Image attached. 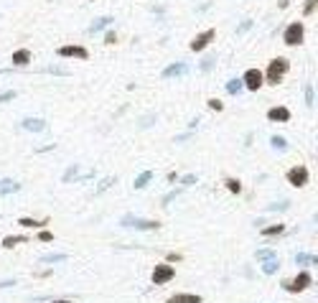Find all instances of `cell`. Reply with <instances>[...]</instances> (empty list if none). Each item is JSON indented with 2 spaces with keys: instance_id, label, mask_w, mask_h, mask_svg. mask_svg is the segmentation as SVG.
Segmentation results:
<instances>
[{
  "instance_id": "10",
  "label": "cell",
  "mask_w": 318,
  "mask_h": 303,
  "mask_svg": "<svg viewBox=\"0 0 318 303\" xmlns=\"http://www.w3.org/2000/svg\"><path fill=\"white\" fill-rule=\"evenodd\" d=\"M267 117L272 120V123H287V120H290V110L287 107H272L267 112Z\"/></svg>"
},
{
  "instance_id": "37",
  "label": "cell",
  "mask_w": 318,
  "mask_h": 303,
  "mask_svg": "<svg viewBox=\"0 0 318 303\" xmlns=\"http://www.w3.org/2000/svg\"><path fill=\"white\" fill-rule=\"evenodd\" d=\"M306 100H308V104H313V89L308 87V92H306Z\"/></svg>"
},
{
  "instance_id": "11",
  "label": "cell",
  "mask_w": 318,
  "mask_h": 303,
  "mask_svg": "<svg viewBox=\"0 0 318 303\" xmlns=\"http://www.w3.org/2000/svg\"><path fill=\"white\" fill-rule=\"evenodd\" d=\"M21 125H23V130H31V133H41L43 128H46V123L38 120V117H26Z\"/></svg>"
},
{
  "instance_id": "6",
  "label": "cell",
  "mask_w": 318,
  "mask_h": 303,
  "mask_svg": "<svg viewBox=\"0 0 318 303\" xmlns=\"http://www.w3.org/2000/svg\"><path fill=\"white\" fill-rule=\"evenodd\" d=\"M265 77H262V71H257V69H250L245 71V79H242V87H247L250 92H257V89L262 87Z\"/></svg>"
},
{
  "instance_id": "3",
  "label": "cell",
  "mask_w": 318,
  "mask_h": 303,
  "mask_svg": "<svg viewBox=\"0 0 318 303\" xmlns=\"http://www.w3.org/2000/svg\"><path fill=\"white\" fill-rule=\"evenodd\" d=\"M173 275H176V270L171 268V265H156L153 268V275H150V280H153V285H165V283H171L173 280Z\"/></svg>"
},
{
  "instance_id": "29",
  "label": "cell",
  "mask_w": 318,
  "mask_h": 303,
  "mask_svg": "<svg viewBox=\"0 0 318 303\" xmlns=\"http://www.w3.org/2000/svg\"><path fill=\"white\" fill-rule=\"evenodd\" d=\"M178 194H181V189H176V191H171V194H168V196H165V199H163V206H168V204H171V202L176 199V196H178Z\"/></svg>"
},
{
  "instance_id": "12",
  "label": "cell",
  "mask_w": 318,
  "mask_h": 303,
  "mask_svg": "<svg viewBox=\"0 0 318 303\" xmlns=\"http://www.w3.org/2000/svg\"><path fill=\"white\" fill-rule=\"evenodd\" d=\"M165 303H201V296H191V293H176Z\"/></svg>"
},
{
  "instance_id": "20",
  "label": "cell",
  "mask_w": 318,
  "mask_h": 303,
  "mask_svg": "<svg viewBox=\"0 0 318 303\" xmlns=\"http://www.w3.org/2000/svg\"><path fill=\"white\" fill-rule=\"evenodd\" d=\"M285 232V224H272V227H265L262 235L265 237H272V235H283Z\"/></svg>"
},
{
  "instance_id": "38",
  "label": "cell",
  "mask_w": 318,
  "mask_h": 303,
  "mask_svg": "<svg viewBox=\"0 0 318 303\" xmlns=\"http://www.w3.org/2000/svg\"><path fill=\"white\" fill-rule=\"evenodd\" d=\"M54 303H74V301H54Z\"/></svg>"
},
{
  "instance_id": "9",
  "label": "cell",
  "mask_w": 318,
  "mask_h": 303,
  "mask_svg": "<svg viewBox=\"0 0 318 303\" xmlns=\"http://www.w3.org/2000/svg\"><path fill=\"white\" fill-rule=\"evenodd\" d=\"M59 56H77V59H87L89 51L84 46H62V49H56Z\"/></svg>"
},
{
  "instance_id": "13",
  "label": "cell",
  "mask_w": 318,
  "mask_h": 303,
  "mask_svg": "<svg viewBox=\"0 0 318 303\" xmlns=\"http://www.w3.org/2000/svg\"><path fill=\"white\" fill-rule=\"evenodd\" d=\"M278 270H280V260H278V257H270V260H262V272H265V275H275Z\"/></svg>"
},
{
  "instance_id": "30",
  "label": "cell",
  "mask_w": 318,
  "mask_h": 303,
  "mask_svg": "<svg viewBox=\"0 0 318 303\" xmlns=\"http://www.w3.org/2000/svg\"><path fill=\"white\" fill-rule=\"evenodd\" d=\"M38 239H41V242H51V239H54V235H51V232H46V230H41V232H38Z\"/></svg>"
},
{
  "instance_id": "8",
  "label": "cell",
  "mask_w": 318,
  "mask_h": 303,
  "mask_svg": "<svg viewBox=\"0 0 318 303\" xmlns=\"http://www.w3.org/2000/svg\"><path fill=\"white\" fill-rule=\"evenodd\" d=\"M211 38H214V31H204V34H199V36L191 41V51H204L209 43H211Z\"/></svg>"
},
{
  "instance_id": "32",
  "label": "cell",
  "mask_w": 318,
  "mask_h": 303,
  "mask_svg": "<svg viewBox=\"0 0 318 303\" xmlns=\"http://www.w3.org/2000/svg\"><path fill=\"white\" fill-rule=\"evenodd\" d=\"M313 8H316V0H308V3H306V8H303V13H306V16H308V13H313Z\"/></svg>"
},
{
  "instance_id": "2",
  "label": "cell",
  "mask_w": 318,
  "mask_h": 303,
  "mask_svg": "<svg viewBox=\"0 0 318 303\" xmlns=\"http://www.w3.org/2000/svg\"><path fill=\"white\" fill-rule=\"evenodd\" d=\"M311 283H313V278L308 275L306 270H300L293 280H283V288H285V291H290V293H303V291H308V288H311Z\"/></svg>"
},
{
  "instance_id": "5",
  "label": "cell",
  "mask_w": 318,
  "mask_h": 303,
  "mask_svg": "<svg viewBox=\"0 0 318 303\" xmlns=\"http://www.w3.org/2000/svg\"><path fill=\"white\" fill-rule=\"evenodd\" d=\"M123 227H135V230H160V222L156 219H138V217H123Z\"/></svg>"
},
{
  "instance_id": "23",
  "label": "cell",
  "mask_w": 318,
  "mask_h": 303,
  "mask_svg": "<svg viewBox=\"0 0 318 303\" xmlns=\"http://www.w3.org/2000/svg\"><path fill=\"white\" fill-rule=\"evenodd\" d=\"M46 222H49V219L38 222V219H28V217H23V219H21L18 224H21V227H46Z\"/></svg>"
},
{
  "instance_id": "34",
  "label": "cell",
  "mask_w": 318,
  "mask_h": 303,
  "mask_svg": "<svg viewBox=\"0 0 318 303\" xmlns=\"http://www.w3.org/2000/svg\"><path fill=\"white\" fill-rule=\"evenodd\" d=\"M110 184H115V178H107V181H102V184H99V191H104V189H110Z\"/></svg>"
},
{
  "instance_id": "14",
  "label": "cell",
  "mask_w": 318,
  "mask_h": 303,
  "mask_svg": "<svg viewBox=\"0 0 318 303\" xmlns=\"http://www.w3.org/2000/svg\"><path fill=\"white\" fill-rule=\"evenodd\" d=\"M13 64H16V67H26V64H31V54H28L26 49H18L16 54H13Z\"/></svg>"
},
{
  "instance_id": "15",
  "label": "cell",
  "mask_w": 318,
  "mask_h": 303,
  "mask_svg": "<svg viewBox=\"0 0 318 303\" xmlns=\"http://www.w3.org/2000/svg\"><path fill=\"white\" fill-rule=\"evenodd\" d=\"M184 71H186V64L176 62V64H171L168 69L163 71V77H165V79H171V77H178V74H184Z\"/></svg>"
},
{
  "instance_id": "17",
  "label": "cell",
  "mask_w": 318,
  "mask_h": 303,
  "mask_svg": "<svg viewBox=\"0 0 318 303\" xmlns=\"http://www.w3.org/2000/svg\"><path fill=\"white\" fill-rule=\"evenodd\" d=\"M18 189H21V184H16V181H0V194H13Z\"/></svg>"
},
{
  "instance_id": "1",
  "label": "cell",
  "mask_w": 318,
  "mask_h": 303,
  "mask_svg": "<svg viewBox=\"0 0 318 303\" xmlns=\"http://www.w3.org/2000/svg\"><path fill=\"white\" fill-rule=\"evenodd\" d=\"M285 71H287V59L278 56V59H272V62L267 64V74H262V77H267V84H280Z\"/></svg>"
},
{
  "instance_id": "19",
  "label": "cell",
  "mask_w": 318,
  "mask_h": 303,
  "mask_svg": "<svg viewBox=\"0 0 318 303\" xmlns=\"http://www.w3.org/2000/svg\"><path fill=\"white\" fill-rule=\"evenodd\" d=\"M150 178H153V173H150V171L140 173L138 178H135V189H145V184H150Z\"/></svg>"
},
{
  "instance_id": "16",
  "label": "cell",
  "mask_w": 318,
  "mask_h": 303,
  "mask_svg": "<svg viewBox=\"0 0 318 303\" xmlns=\"http://www.w3.org/2000/svg\"><path fill=\"white\" fill-rule=\"evenodd\" d=\"M23 242H26V237H23V235H10V237H5V239H3V247H5V250H10V247H16V245H23Z\"/></svg>"
},
{
  "instance_id": "22",
  "label": "cell",
  "mask_w": 318,
  "mask_h": 303,
  "mask_svg": "<svg viewBox=\"0 0 318 303\" xmlns=\"http://www.w3.org/2000/svg\"><path fill=\"white\" fill-rule=\"evenodd\" d=\"M66 260V255H62V252H56V255H43L41 257V263H64Z\"/></svg>"
},
{
  "instance_id": "25",
  "label": "cell",
  "mask_w": 318,
  "mask_h": 303,
  "mask_svg": "<svg viewBox=\"0 0 318 303\" xmlns=\"http://www.w3.org/2000/svg\"><path fill=\"white\" fill-rule=\"evenodd\" d=\"M226 186H229L232 194H239V191H242V184H239L237 178H226Z\"/></svg>"
},
{
  "instance_id": "33",
  "label": "cell",
  "mask_w": 318,
  "mask_h": 303,
  "mask_svg": "<svg viewBox=\"0 0 318 303\" xmlns=\"http://www.w3.org/2000/svg\"><path fill=\"white\" fill-rule=\"evenodd\" d=\"M10 100H16V92H5V95H0V102H10Z\"/></svg>"
},
{
  "instance_id": "21",
  "label": "cell",
  "mask_w": 318,
  "mask_h": 303,
  "mask_svg": "<svg viewBox=\"0 0 318 303\" xmlns=\"http://www.w3.org/2000/svg\"><path fill=\"white\" fill-rule=\"evenodd\" d=\"M110 23H112V18H97V21H95V26L89 28V34H97V31H102V28H107Z\"/></svg>"
},
{
  "instance_id": "36",
  "label": "cell",
  "mask_w": 318,
  "mask_h": 303,
  "mask_svg": "<svg viewBox=\"0 0 318 303\" xmlns=\"http://www.w3.org/2000/svg\"><path fill=\"white\" fill-rule=\"evenodd\" d=\"M10 285H16V280H13V278H10V280H3V283H0V288H10Z\"/></svg>"
},
{
  "instance_id": "18",
  "label": "cell",
  "mask_w": 318,
  "mask_h": 303,
  "mask_svg": "<svg viewBox=\"0 0 318 303\" xmlns=\"http://www.w3.org/2000/svg\"><path fill=\"white\" fill-rule=\"evenodd\" d=\"M295 263H298V265H316L318 260H316V255H306V252H300V255H295Z\"/></svg>"
},
{
  "instance_id": "4",
  "label": "cell",
  "mask_w": 318,
  "mask_h": 303,
  "mask_svg": "<svg viewBox=\"0 0 318 303\" xmlns=\"http://www.w3.org/2000/svg\"><path fill=\"white\" fill-rule=\"evenodd\" d=\"M303 36H306V28L303 23H290L285 28V43L287 46H300L303 43Z\"/></svg>"
},
{
  "instance_id": "7",
  "label": "cell",
  "mask_w": 318,
  "mask_h": 303,
  "mask_svg": "<svg viewBox=\"0 0 318 303\" xmlns=\"http://www.w3.org/2000/svg\"><path fill=\"white\" fill-rule=\"evenodd\" d=\"M287 181H290L295 189L306 186L308 184V168H306V166H295V168L287 171Z\"/></svg>"
},
{
  "instance_id": "31",
  "label": "cell",
  "mask_w": 318,
  "mask_h": 303,
  "mask_svg": "<svg viewBox=\"0 0 318 303\" xmlns=\"http://www.w3.org/2000/svg\"><path fill=\"white\" fill-rule=\"evenodd\" d=\"M209 107H211V110H217V112H219V110H222V107H224V104H222V102H219V100H209Z\"/></svg>"
},
{
  "instance_id": "27",
  "label": "cell",
  "mask_w": 318,
  "mask_h": 303,
  "mask_svg": "<svg viewBox=\"0 0 318 303\" xmlns=\"http://www.w3.org/2000/svg\"><path fill=\"white\" fill-rule=\"evenodd\" d=\"M270 143H272V145H275L278 150H285V148H287V143H285V138H280V135H275V138H272Z\"/></svg>"
},
{
  "instance_id": "35",
  "label": "cell",
  "mask_w": 318,
  "mask_h": 303,
  "mask_svg": "<svg viewBox=\"0 0 318 303\" xmlns=\"http://www.w3.org/2000/svg\"><path fill=\"white\" fill-rule=\"evenodd\" d=\"M184 186H189V184H196V176H184V181H181Z\"/></svg>"
},
{
  "instance_id": "28",
  "label": "cell",
  "mask_w": 318,
  "mask_h": 303,
  "mask_svg": "<svg viewBox=\"0 0 318 303\" xmlns=\"http://www.w3.org/2000/svg\"><path fill=\"white\" fill-rule=\"evenodd\" d=\"M77 171H79V166H71V168L66 171V176H64V184H69V181H74V176H77Z\"/></svg>"
},
{
  "instance_id": "26",
  "label": "cell",
  "mask_w": 318,
  "mask_h": 303,
  "mask_svg": "<svg viewBox=\"0 0 318 303\" xmlns=\"http://www.w3.org/2000/svg\"><path fill=\"white\" fill-rule=\"evenodd\" d=\"M226 89H229V95H239V89H242V82H239V79H232L229 84H226Z\"/></svg>"
},
{
  "instance_id": "24",
  "label": "cell",
  "mask_w": 318,
  "mask_h": 303,
  "mask_svg": "<svg viewBox=\"0 0 318 303\" xmlns=\"http://www.w3.org/2000/svg\"><path fill=\"white\" fill-rule=\"evenodd\" d=\"M254 257H257V260H270V257H275V250H257L254 252Z\"/></svg>"
}]
</instances>
